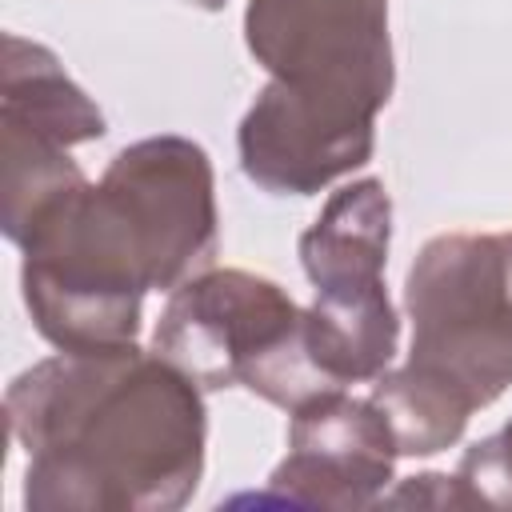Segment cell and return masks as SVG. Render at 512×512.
Here are the masks:
<instances>
[{
    "mask_svg": "<svg viewBox=\"0 0 512 512\" xmlns=\"http://www.w3.org/2000/svg\"><path fill=\"white\" fill-rule=\"evenodd\" d=\"M28 508H176L200 476L204 408L160 352H60L8 388Z\"/></svg>",
    "mask_w": 512,
    "mask_h": 512,
    "instance_id": "obj_1",
    "label": "cell"
},
{
    "mask_svg": "<svg viewBox=\"0 0 512 512\" xmlns=\"http://www.w3.org/2000/svg\"><path fill=\"white\" fill-rule=\"evenodd\" d=\"M248 48L272 84L240 124L248 180L316 192L372 156V116L392 92L384 0H252Z\"/></svg>",
    "mask_w": 512,
    "mask_h": 512,
    "instance_id": "obj_2",
    "label": "cell"
},
{
    "mask_svg": "<svg viewBox=\"0 0 512 512\" xmlns=\"http://www.w3.org/2000/svg\"><path fill=\"white\" fill-rule=\"evenodd\" d=\"M412 360L372 392L400 452L448 448L512 380V232L440 236L408 272Z\"/></svg>",
    "mask_w": 512,
    "mask_h": 512,
    "instance_id": "obj_3",
    "label": "cell"
},
{
    "mask_svg": "<svg viewBox=\"0 0 512 512\" xmlns=\"http://www.w3.org/2000/svg\"><path fill=\"white\" fill-rule=\"evenodd\" d=\"M24 300L60 352L128 348L140 296L160 288L156 256L128 196L104 176L52 196L20 232Z\"/></svg>",
    "mask_w": 512,
    "mask_h": 512,
    "instance_id": "obj_4",
    "label": "cell"
},
{
    "mask_svg": "<svg viewBox=\"0 0 512 512\" xmlns=\"http://www.w3.org/2000/svg\"><path fill=\"white\" fill-rule=\"evenodd\" d=\"M156 352L200 388L248 384L280 408L336 392L308 356L304 312L248 272L188 280L156 324Z\"/></svg>",
    "mask_w": 512,
    "mask_h": 512,
    "instance_id": "obj_5",
    "label": "cell"
},
{
    "mask_svg": "<svg viewBox=\"0 0 512 512\" xmlns=\"http://www.w3.org/2000/svg\"><path fill=\"white\" fill-rule=\"evenodd\" d=\"M392 204L380 180L340 188L304 232L300 256L316 284L304 312L308 356L332 388L372 380L396 352V312L384 292Z\"/></svg>",
    "mask_w": 512,
    "mask_h": 512,
    "instance_id": "obj_6",
    "label": "cell"
},
{
    "mask_svg": "<svg viewBox=\"0 0 512 512\" xmlns=\"http://www.w3.org/2000/svg\"><path fill=\"white\" fill-rule=\"evenodd\" d=\"M4 232L20 240L28 220L64 188L80 184L68 148L104 132V116L56 68L52 52L4 40Z\"/></svg>",
    "mask_w": 512,
    "mask_h": 512,
    "instance_id": "obj_7",
    "label": "cell"
},
{
    "mask_svg": "<svg viewBox=\"0 0 512 512\" xmlns=\"http://www.w3.org/2000/svg\"><path fill=\"white\" fill-rule=\"evenodd\" d=\"M292 452L272 472V492L292 504H368L392 476L396 436L376 400H348L340 388L292 412Z\"/></svg>",
    "mask_w": 512,
    "mask_h": 512,
    "instance_id": "obj_8",
    "label": "cell"
},
{
    "mask_svg": "<svg viewBox=\"0 0 512 512\" xmlns=\"http://www.w3.org/2000/svg\"><path fill=\"white\" fill-rule=\"evenodd\" d=\"M120 184L136 208L156 268L160 288H172L216 252V208H212V168L204 148L180 136H156L124 148L104 172Z\"/></svg>",
    "mask_w": 512,
    "mask_h": 512,
    "instance_id": "obj_9",
    "label": "cell"
},
{
    "mask_svg": "<svg viewBox=\"0 0 512 512\" xmlns=\"http://www.w3.org/2000/svg\"><path fill=\"white\" fill-rule=\"evenodd\" d=\"M460 480L476 484V500H512V424L468 452Z\"/></svg>",
    "mask_w": 512,
    "mask_h": 512,
    "instance_id": "obj_10",
    "label": "cell"
},
{
    "mask_svg": "<svg viewBox=\"0 0 512 512\" xmlns=\"http://www.w3.org/2000/svg\"><path fill=\"white\" fill-rule=\"evenodd\" d=\"M184 4H200V8H220L224 0H184Z\"/></svg>",
    "mask_w": 512,
    "mask_h": 512,
    "instance_id": "obj_11",
    "label": "cell"
}]
</instances>
